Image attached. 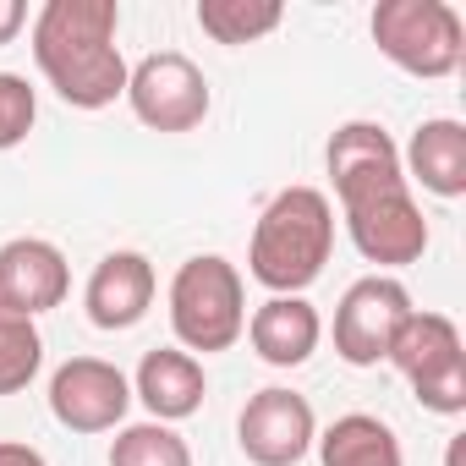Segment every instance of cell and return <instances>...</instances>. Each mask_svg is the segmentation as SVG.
<instances>
[{
  "mask_svg": "<svg viewBox=\"0 0 466 466\" xmlns=\"http://www.w3.org/2000/svg\"><path fill=\"white\" fill-rule=\"evenodd\" d=\"M45 362V340H39V324L28 313H12L0 302V395H23L34 384Z\"/></svg>",
  "mask_w": 466,
  "mask_h": 466,
  "instance_id": "cell-19",
  "label": "cell"
},
{
  "mask_svg": "<svg viewBox=\"0 0 466 466\" xmlns=\"http://www.w3.org/2000/svg\"><path fill=\"white\" fill-rule=\"evenodd\" d=\"M170 329L187 351H230L248 329V291L230 258L198 253L170 280Z\"/></svg>",
  "mask_w": 466,
  "mask_h": 466,
  "instance_id": "cell-3",
  "label": "cell"
},
{
  "mask_svg": "<svg viewBox=\"0 0 466 466\" xmlns=\"http://www.w3.org/2000/svg\"><path fill=\"white\" fill-rule=\"evenodd\" d=\"M324 159H329V181H335L340 208L357 203V198H373L384 187H406L400 148L390 143V132L379 121H346V127H335Z\"/></svg>",
  "mask_w": 466,
  "mask_h": 466,
  "instance_id": "cell-11",
  "label": "cell"
},
{
  "mask_svg": "<svg viewBox=\"0 0 466 466\" xmlns=\"http://www.w3.org/2000/svg\"><path fill=\"white\" fill-rule=\"evenodd\" d=\"M335 253V208L319 187H286L253 225L248 275L275 297H302Z\"/></svg>",
  "mask_w": 466,
  "mask_h": 466,
  "instance_id": "cell-2",
  "label": "cell"
},
{
  "mask_svg": "<svg viewBox=\"0 0 466 466\" xmlns=\"http://www.w3.org/2000/svg\"><path fill=\"white\" fill-rule=\"evenodd\" d=\"M384 362H395L411 379V390H417V400L428 411H439V417H461L466 411V351H461L455 319L411 308L406 324L395 329Z\"/></svg>",
  "mask_w": 466,
  "mask_h": 466,
  "instance_id": "cell-5",
  "label": "cell"
},
{
  "mask_svg": "<svg viewBox=\"0 0 466 466\" xmlns=\"http://www.w3.org/2000/svg\"><path fill=\"white\" fill-rule=\"evenodd\" d=\"M248 340L269 368H302L324 340V319L308 297H269L248 319Z\"/></svg>",
  "mask_w": 466,
  "mask_h": 466,
  "instance_id": "cell-14",
  "label": "cell"
},
{
  "mask_svg": "<svg viewBox=\"0 0 466 466\" xmlns=\"http://www.w3.org/2000/svg\"><path fill=\"white\" fill-rule=\"evenodd\" d=\"M373 45L411 77H450L466 56V28L444 0H379Z\"/></svg>",
  "mask_w": 466,
  "mask_h": 466,
  "instance_id": "cell-4",
  "label": "cell"
},
{
  "mask_svg": "<svg viewBox=\"0 0 466 466\" xmlns=\"http://www.w3.org/2000/svg\"><path fill=\"white\" fill-rule=\"evenodd\" d=\"M406 313H411V291L400 280H390V275L357 280L335 308V351H340V362H351V368L384 362L395 329L406 324Z\"/></svg>",
  "mask_w": 466,
  "mask_h": 466,
  "instance_id": "cell-7",
  "label": "cell"
},
{
  "mask_svg": "<svg viewBox=\"0 0 466 466\" xmlns=\"http://www.w3.org/2000/svg\"><path fill=\"white\" fill-rule=\"evenodd\" d=\"M116 28V0H45V12L34 17V61L72 110H105L127 94Z\"/></svg>",
  "mask_w": 466,
  "mask_h": 466,
  "instance_id": "cell-1",
  "label": "cell"
},
{
  "mask_svg": "<svg viewBox=\"0 0 466 466\" xmlns=\"http://www.w3.org/2000/svg\"><path fill=\"white\" fill-rule=\"evenodd\" d=\"M72 291V269H66V253L45 237H17L0 248V302L12 313H50L61 308Z\"/></svg>",
  "mask_w": 466,
  "mask_h": 466,
  "instance_id": "cell-12",
  "label": "cell"
},
{
  "mask_svg": "<svg viewBox=\"0 0 466 466\" xmlns=\"http://www.w3.org/2000/svg\"><path fill=\"white\" fill-rule=\"evenodd\" d=\"M110 466H192V450L170 422H132L116 433Z\"/></svg>",
  "mask_w": 466,
  "mask_h": 466,
  "instance_id": "cell-20",
  "label": "cell"
},
{
  "mask_svg": "<svg viewBox=\"0 0 466 466\" xmlns=\"http://www.w3.org/2000/svg\"><path fill=\"white\" fill-rule=\"evenodd\" d=\"M127 99L132 116L154 132H192L208 116V77L181 50H159L127 72Z\"/></svg>",
  "mask_w": 466,
  "mask_h": 466,
  "instance_id": "cell-6",
  "label": "cell"
},
{
  "mask_svg": "<svg viewBox=\"0 0 466 466\" xmlns=\"http://www.w3.org/2000/svg\"><path fill=\"white\" fill-rule=\"evenodd\" d=\"M400 170H411V181H422L433 198H461L466 192V127L450 121V116L422 121L411 132V148H406Z\"/></svg>",
  "mask_w": 466,
  "mask_h": 466,
  "instance_id": "cell-16",
  "label": "cell"
},
{
  "mask_svg": "<svg viewBox=\"0 0 466 466\" xmlns=\"http://www.w3.org/2000/svg\"><path fill=\"white\" fill-rule=\"evenodd\" d=\"M237 439H242V455L253 466H297L313 450L319 422H313L308 395H297V390H258L242 406Z\"/></svg>",
  "mask_w": 466,
  "mask_h": 466,
  "instance_id": "cell-10",
  "label": "cell"
},
{
  "mask_svg": "<svg viewBox=\"0 0 466 466\" xmlns=\"http://www.w3.org/2000/svg\"><path fill=\"white\" fill-rule=\"evenodd\" d=\"M319 455H324V466H406L395 428L368 417V411L335 417L319 439Z\"/></svg>",
  "mask_w": 466,
  "mask_h": 466,
  "instance_id": "cell-17",
  "label": "cell"
},
{
  "mask_svg": "<svg viewBox=\"0 0 466 466\" xmlns=\"http://www.w3.org/2000/svg\"><path fill=\"white\" fill-rule=\"evenodd\" d=\"M88 319L99 329H132L148 308H154V264L143 253H110L94 264L88 275Z\"/></svg>",
  "mask_w": 466,
  "mask_h": 466,
  "instance_id": "cell-13",
  "label": "cell"
},
{
  "mask_svg": "<svg viewBox=\"0 0 466 466\" xmlns=\"http://www.w3.org/2000/svg\"><path fill=\"white\" fill-rule=\"evenodd\" d=\"M132 406V384L105 357H72L50 379V411L72 433H110Z\"/></svg>",
  "mask_w": 466,
  "mask_h": 466,
  "instance_id": "cell-9",
  "label": "cell"
},
{
  "mask_svg": "<svg viewBox=\"0 0 466 466\" xmlns=\"http://www.w3.org/2000/svg\"><path fill=\"white\" fill-rule=\"evenodd\" d=\"M34 116H39V99H34L28 77L0 72V148H17L34 132Z\"/></svg>",
  "mask_w": 466,
  "mask_h": 466,
  "instance_id": "cell-21",
  "label": "cell"
},
{
  "mask_svg": "<svg viewBox=\"0 0 466 466\" xmlns=\"http://www.w3.org/2000/svg\"><path fill=\"white\" fill-rule=\"evenodd\" d=\"M280 6L275 0H198V28L214 45H253L264 34L280 28Z\"/></svg>",
  "mask_w": 466,
  "mask_h": 466,
  "instance_id": "cell-18",
  "label": "cell"
},
{
  "mask_svg": "<svg viewBox=\"0 0 466 466\" xmlns=\"http://www.w3.org/2000/svg\"><path fill=\"white\" fill-rule=\"evenodd\" d=\"M23 23H28V6H23V0H0V45H12Z\"/></svg>",
  "mask_w": 466,
  "mask_h": 466,
  "instance_id": "cell-23",
  "label": "cell"
},
{
  "mask_svg": "<svg viewBox=\"0 0 466 466\" xmlns=\"http://www.w3.org/2000/svg\"><path fill=\"white\" fill-rule=\"evenodd\" d=\"M0 466H50L34 444H17V439H0Z\"/></svg>",
  "mask_w": 466,
  "mask_h": 466,
  "instance_id": "cell-22",
  "label": "cell"
},
{
  "mask_svg": "<svg viewBox=\"0 0 466 466\" xmlns=\"http://www.w3.org/2000/svg\"><path fill=\"white\" fill-rule=\"evenodd\" d=\"M132 395L148 406L154 422H181V417H192V411L203 406L208 379H203V362H198L192 351H170V346H159V351L143 357Z\"/></svg>",
  "mask_w": 466,
  "mask_h": 466,
  "instance_id": "cell-15",
  "label": "cell"
},
{
  "mask_svg": "<svg viewBox=\"0 0 466 466\" xmlns=\"http://www.w3.org/2000/svg\"><path fill=\"white\" fill-rule=\"evenodd\" d=\"M340 214L351 230V248L379 269H400V264H417L428 253V219L406 187H384L373 198H357Z\"/></svg>",
  "mask_w": 466,
  "mask_h": 466,
  "instance_id": "cell-8",
  "label": "cell"
}]
</instances>
